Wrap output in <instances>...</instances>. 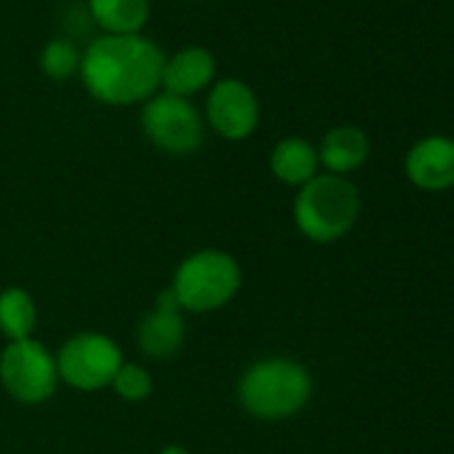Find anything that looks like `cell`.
Listing matches in <instances>:
<instances>
[{"mask_svg": "<svg viewBox=\"0 0 454 454\" xmlns=\"http://www.w3.org/2000/svg\"><path fill=\"white\" fill-rule=\"evenodd\" d=\"M270 171L276 174V179L302 187L313 176H318V150L308 139L286 137L270 153Z\"/></svg>", "mask_w": 454, "mask_h": 454, "instance_id": "14", "label": "cell"}, {"mask_svg": "<svg viewBox=\"0 0 454 454\" xmlns=\"http://www.w3.org/2000/svg\"><path fill=\"white\" fill-rule=\"evenodd\" d=\"M361 198L353 182L337 174L313 176L294 200V222L310 241L329 244L342 239L358 219Z\"/></svg>", "mask_w": 454, "mask_h": 454, "instance_id": "3", "label": "cell"}, {"mask_svg": "<svg viewBox=\"0 0 454 454\" xmlns=\"http://www.w3.org/2000/svg\"><path fill=\"white\" fill-rule=\"evenodd\" d=\"M38 324V308L30 292L12 286L0 292V332L9 337V342L30 340Z\"/></svg>", "mask_w": 454, "mask_h": 454, "instance_id": "15", "label": "cell"}, {"mask_svg": "<svg viewBox=\"0 0 454 454\" xmlns=\"http://www.w3.org/2000/svg\"><path fill=\"white\" fill-rule=\"evenodd\" d=\"M216 75V59L203 46H184L176 54L166 57L160 89L174 97H195L198 91L208 89Z\"/></svg>", "mask_w": 454, "mask_h": 454, "instance_id": "10", "label": "cell"}, {"mask_svg": "<svg viewBox=\"0 0 454 454\" xmlns=\"http://www.w3.org/2000/svg\"><path fill=\"white\" fill-rule=\"evenodd\" d=\"M142 131L155 147L171 155H190L203 145V118L198 107L166 91L153 94L142 105Z\"/></svg>", "mask_w": 454, "mask_h": 454, "instance_id": "5", "label": "cell"}, {"mask_svg": "<svg viewBox=\"0 0 454 454\" xmlns=\"http://www.w3.org/2000/svg\"><path fill=\"white\" fill-rule=\"evenodd\" d=\"M110 387H113L123 401L137 403V401H145V398L153 393V377H150V372H147L145 366H139V364H126V361H123L121 369L115 372Z\"/></svg>", "mask_w": 454, "mask_h": 454, "instance_id": "17", "label": "cell"}, {"mask_svg": "<svg viewBox=\"0 0 454 454\" xmlns=\"http://www.w3.org/2000/svg\"><path fill=\"white\" fill-rule=\"evenodd\" d=\"M137 340L142 353L150 358H171L174 353H179V348L184 345V318L171 289H166L158 297L155 310L142 318Z\"/></svg>", "mask_w": 454, "mask_h": 454, "instance_id": "9", "label": "cell"}, {"mask_svg": "<svg viewBox=\"0 0 454 454\" xmlns=\"http://www.w3.org/2000/svg\"><path fill=\"white\" fill-rule=\"evenodd\" d=\"M89 14L105 35H139L150 20V0H89Z\"/></svg>", "mask_w": 454, "mask_h": 454, "instance_id": "12", "label": "cell"}, {"mask_svg": "<svg viewBox=\"0 0 454 454\" xmlns=\"http://www.w3.org/2000/svg\"><path fill=\"white\" fill-rule=\"evenodd\" d=\"M41 73L51 81H67L81 73V51L73 41L67 38H54L49 41L41 54H38Z\"/></svg>", "mask_w": 454, "mask_h": 454, "instance_id": "16", "label": "cell"}, {"mask_svg": "<svg viewBox=\"0 0 454 454\" xmlns=\"http://www.w3.org/2000/svg\"><path fill=\"white\" fill-rule=\"evenodd\" d=\"M241 265L219 249H203L182 260L171 292L182 310L211 313L231 302L241 289Z\"/></svg>", "mask_w": 454, "mask_h": 454, "instance_id": "4", "label": "cell"}, {"mask_svg": "<svg viewBox=\"0 0 454 454\" xmlns=\"http://www.w3.org/2000/svg\"><path fill=\"white\" fill-rule=\"evenodd\" d=\"M313 382L302 364L289 358H265L252 364L241 382L239 398L244 409L260 419H286L310 398Z\"/></svg>", "mask_w": 454, "mask_h": 454, "instance_id": "2", "label": "cell"}, {"mask_svg": "<svg viewBox=\"0 0 454 454\" xmlns=\"http://www.w3.org/2000/svg\"><path fill=\"white\" fill-rule=\"evenodd\" d=\"M166 54L139 35H99L81 54V81L86 91L110 107L145 105L160 89Z\"/></svg>", "mask_w": 454, "mask_h": 454, "instance_id": "1", "label": "cell"}, {"mask_svg": "<svg viewBox=\"0 0 454 454\" xmlns=\"http://www.w3.org/2000/svg\"><path fill=\"white\" fill-rule=\"evenodd\" d=\"M160 454H190V451L184 446H179V443H168V446L160 449Z\"/></svg>", "mask_w": 454, "mask_h": 454, "instance_id": "18", "label": "cell"}, {"mask_svg": "<svg viewBox=\"0 0 454 454\" xmlns=\"http://www.w3.org/2000/svg\"><path fill=\"white\" fill-rule=\"evenodd\" d=\"M406 174L417 187L446 190L454 184V142L443 137H427L417 142L406 155Z\"/></svg>", "mask_w": 454, "mask_h": 454, "instance_id": "11", "label": "cell"}, {"mask_svg": "<svg viewBox=\"0 0 454 454\" xmlns=\"http://www.w3.org/2000/svg\"><path fill=\"white\" fill-rule=\"evenodd\" d=\"M369 155V139L356 126H337L332 129L318 150V163H324L332 174H348L358 168Z\"/></svg>", "mask_w": 454, "mask_h": 454, "instance_id": "13", "label": "cell"}, {"mask_svg": "<svg viewBox=\"0 0 454 454\" xmlns=\"http://www.w3.org/2000/svg\"><path fill=\"white\" fill-rule=\"evenodd\" d=\"M121 364H123L121 348L115 345V340L99 332H83L70 337L57 356L59 380L86 393L110 387Z\"/></svg>", "mask_w": 454, "mask_h": 454, "instance_id": "7", "label": "cell"}, {"mask_svg": "<svg viewBox=\"0 0 454 454\" xmlns=\"http://www.w3.org/2000/svg\"><path fill=\"white\" fill-rule=\"evenodd\" d=\"M0 382L20 403H43L57 393V358L33 337L9 342L0 353Z\"/></svg>", "mask_w": 454, "mask_h": 454, "instance_id": "6", "label": "cell"}, {"mask_svg": "<svg viewBox=\"0 0 454 454\" xmlns=\"http://www.w3.org/2000/svg\"><path fill=\"white\" fill-rule=\"evenodd\" d=\"M206 121L222 139H249L260 126V99L249 83L239 78H219L211 83L206 99Z\"/></svg>", "mask_w": 454, "mask_h": 454, "instance_id": "8", "label": "cell"}]
</instances>
